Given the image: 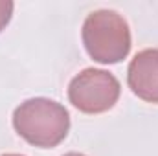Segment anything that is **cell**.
Wrapping results in <instances>:
<instances>
[{
    "label": "cell",
    "mask_w": 158,
    "mask_h": 156,
    "mask_svg": "<svg viewBox=\"0 0 158 156\" xmlns=\"http://www.w3.org/2000/svg\"><path fill=\"white\" fill-rule=\"evenodd\" d=\"M13 127L28 143L50 149L66 138L70 130V114L53 99L33 97L15 109Z\"/></svg>",
    "instance_id": "obj_1"
},
{
    "label": "cell",
    "mask_w": 158,
    "mask_h": 156,
    "mask_svg": "<svg viewBox=\"0 0 158 156\" xmlns=\"http://www.w3.org/2000/svg\"><path fill=\"white\" fill-rule=\"evenodd\" d=\"M83 44L94 61L101 64L119 63L131 51L129 24L112 9H98L85 18Z\"/></svg>",
    "instance_id": "obj_2"
},
{
    "label": "cell",
    "mask_w": 158,
    "mask_h": 156,
    "mask_svg": "<svg viewBox=\"0 0 158 156\" xmlns=\"http://www.w3.org/2000/svg\"><path fill=\"white\" fill-rule=\"evenodd\" d=\"M119 81L107 70L85 68L68 84L70 103L85 114L110 110L119 99Z\"/></svg>",
    "instance_id": "obj_3"
},
{
    "label": "cell",
    "mask_w": 158,
    "mask_h": 156,
    "mask_svg": "<svg viewBox=\"0 0 158 156\" xmlns=\"http://www.w3.org/2000/svg\"><path fill=\"white\" fill-rule=\"evenodd\" d=\"M127 83L134 96L147 103L158 105V50L138 51L129 64Z\"/></svg>",
    "instance_id": "obj_4"
},
{
    "label": "cell",
    "mask_w": 158,
    "mask_h": 156,
    "mask_svg": "<svg viewBox=\"0 0 158 156\" xmlns=\"http://www.w3.org/2000/svg\"><path fill=\"white\" fill-rule=\"evenodd\" d=\"M13 2L9 0H0V31L9 24L11 15H13Z\"/></svg>",
    "instance_id": "obj_5"
},
{
    "label": "cell",
    "mask_w": 158,
    "mask_h": 156,
    "mask_svg": "<svg viewBox=\"0 0 158 156\" xmlns=\"http://www.w3.org/2000/svg\"><path fill=\"white\" fill-rule=\"evenodd\" d=\"M64 156H85V154H81V153H68V154H64Z\"/></svg>",
    "instance_id": "obj_6"
},
{
    "label": "cell",
    "mask_w": 158,
    "mask_h": 156,
    "mask_svg": "<svg viewBox=\"0 0 158 156\" xmlns=\"http://www.w3.org/2000/svg\"><path fill=\"white\" fill-rule=\"evenodd\" d=\"M2 156H22V154H2Z\"/></svg>",
    "instance_id": "obj_7"
}]
</instances>
